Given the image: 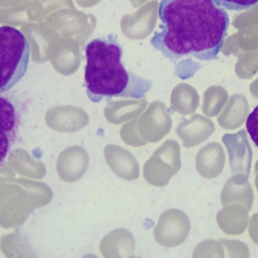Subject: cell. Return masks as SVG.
I'll use <instances>...</instances> for the list:
<instances>
[{
	"mask_svg": "<svg viewBox=\"0 0 258 258\" xmlns=\"http://www.w3.org/2000/svg\"><path fill=\"white\" fill-rule=\"evenodd\" d=\"M52 197L51 188L43 182L1 177V226L9 229L21 226L33 210L47 205Z\"/></svg>",
	"mask_w": 258,
	"mask_h": 258,
	"instance_id": "3957f363",
	"label": "cell"
},
{
	"mask_svg": "<svg viewBox=\"0 0 258 258\" xmlns=\"http://www.w3.org/2000/svg\"><path fill=\"white\" fill-rule=\"evenodd\" d=\"M181 167L177 150H162L153 155L144 164L143 175L150 184L161 187L166 185Z\"/></svg>",
	"mask_w": 258,
	"mask_h": 258,
	"instance_id": "8992f818",
	"label": "cell"
},
{
	"mask_svg": "<svg viewBox=\"0 0 258 258\" xmlns=\"http://www.w3.org/2000/svg\"><path fill=\"white\" fill-rule=\"evenodd\" d=\"M161 23L151 45L171 61L217 58L229 25L226 10L214 0H161Z\"/></svg>",
	"mask_w": 258,
	"mask_h": 258,
	"instance_id": "6da1fadb",
	"label": "cell"
},
{
	"mask_svg": "<svg viewBox=\"0 0 258 258\" xmlns=\"http://www.w3.org/2000/svg\"><path fill=\"white\" fill-rule=\"evenodd\" d=\"M1 248L7 257L35 256L27 239L20 233H12L2 237Z\"/></svg>",
	"mask_w": 258,
	"mask_h": 258,
	"instance_id": "7c38bea8",
	"label": "cell"
},
{
	"mask_svg": "<svg viewBox=\"0 0 258 258\" xmlns=\"http://www.w3.org/2000/svg\"><path fill=\"white\" fill-rule=\"evenodd\" d=\"M105 157L108 165L116 176L126 180L139 176V164L131 154L122 150H107Z\"/></svg>",
	"mask_w": 258,
	"mask_h": 258,
	"instance_id": "30bf717a",
	"label": "cell"
},
{
	"mask_svg": "<svg viewBox=\"0 0 258 258\" xmlns=\"http://www.w3.org/2000/svg\"><path fill=\"white\" fill-rule=\"evenodd\" d=\"M99 248L102 255L107 258L132 257L134 256L135 240L129 231L118 228L103 238Z\"/></svg>",
	"mask_w": 258,
	"mask_h": 258,
	"instance_id": "52a82bcc",
	"label": "cell"
},
{
	"mask_svg": "<svg viewBox=\"0 0 258 258\" xmlns=\"http://www.w3.org/2000/svg\"><path fill=\"white\" fill-rule=\"evenodd\" d=\"M1 152L6 154L16 139L19 128V113L10 98L1 95Z\"/></svg>",
	"mask_w": 258,
	"mask_h": 258,
	"instance_id": "ba28073f",
	"label": "cell"
},
{
	"mask_svg": "<svg viewBox=\"0 0 258 258\" xmlns=\"http://www.w3.org/2000/svg\"><path fill=\"white\" fill-rule=\"evenodd\" d=\"M245 125L251 139L258 147V105L248 115Z\"/></svg>",
	"mask_w": 258,
	"mask_h": 258,
	"instance_id": "5bb4252c",
	"label": "cell"
},
{
	"mask_svg": "<svg viewBox=\"0 0 258 258\" xmlns=\"http://www.w3.org/2000/svg\"><path fill=\"white\" fill-rule=\"evenodd\" d=\"M4 165L14 174L16 172L34 179H42L46 174L45 165L41 162L32 160L27 154H11L8 163Z\"/></svg>",
	"mask_w": 258,
	"mask_h": 258,
	"instance_id": "8fae6325",
	"label": "cell"
},
{
	"mask_svg": "<svg viewBox=\"0 0 258 258\" xmlns=\"http://www.w3.org/2000/svg\"><path fill=\"white\" fill-rule=\"evenodd\" d=\"M224 9L232 11H241L251 8L258 0H214Z\"/></svg>",
	"mask_w": 258,
	"mask_h": 258,
	"instance_id": "4fadbf2b",
	"label": "cell"
},
{
	"mask_svg": "<svg viewBox=\"0 0 258 258\" xmlns=\"http://www.w3.org/2000/svg\"><path fill=\"white\" fill-rule=\"evenodd\" d=\"M88 165V158L86 154L80 151H70L58 157L56 170L62 180L73 182L84 175Z\"/></svg>",
	"mask_w": 258,
	"mask_h": 258,
	"instance_id": "9c48e42d",
	"label": "cell"
},
{
	"mask_svg": "<svg viewBox=\"0 0 258 258\" xmlns=\"http://www.w3.org/2000/svg\"><path fill=\"white\" fill-rule=\"evenodd\" d=\"M1 93L17 84L26 74L30 48L25 36L10 26L0 28Z\"/></svg>",
	"mask_w": 258,
	"mask_h": 258,
	"instance_id": "277c9868",
	"label": "cell"
},
{
	"mask_svg": "<svg viewBox=\"0 0 258 258\" xmlns=\"http://www.w3.org/2000/svg\"><path fill=\"white\" fill-rule=\"evenodd\" d=\"M85 53V86L91 102L113 97L143 99L151 90V81L124 68L123 49L116 35L91 40L86 46Z\"/></svg>",
	"mask_w": 258,
	"mask_h": 258,
	"instance_id": "7a4b0ae2",
	"label": "cell"
},
{
	"mask_svg": "<svg viewBox=\"0 0 258 258\" xmlns=\"http://www.w3.org/2000/svg\"><path fill=\"white\" fill-rule=\"evenodd\" d=\"M190 229V221L186 214L172 209L165 211L160 216L153 233L155 240L160 245L173 247L186 240Z\"/></svg>",
	"mask_w": 258,
	"mask_h": 258,
	"instance_id": "5b68a950",
	"label": "cell"
}]
</instances>
